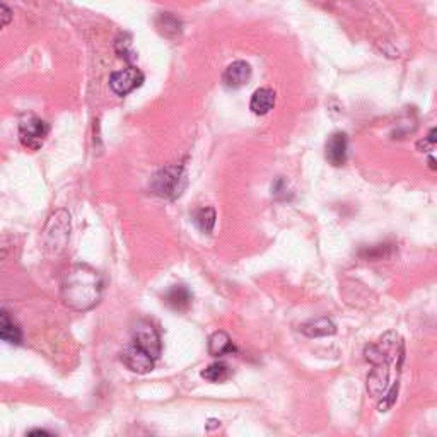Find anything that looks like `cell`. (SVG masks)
Returning <instances> with one entry per match:
<instances>
[{
    "label": "cell",
    "mask_w": 437,
    "mask_h": 437,
    "mask_svg": "<svg viewBox=\"0 0 437 437\" xmlns=\"http://www.w3.org/2000/svg\"><path fill=\"white\" fill-rule=\"evenodd\" d=\"M68 236H70V215L66 210H56L45 227L47 246L55 250V253L62 252L67 245Z\"/></svg>",
    "instance_id": "obj_3"
},
{
    "label": "cell",
    "mask_w": 437,
    "mask_h": 437,
    "mask_svg": "<svg viewBox=\"0 0 437 437\" xmlns=\"http://www.w3.org/2000/svg\"><path fill=\"white\" fill-rule=\"evenodd\" d=\"M252 79V67L245 60L233 62L222 74V84L227 89H239Z\"/></svg>",
    "instance_id": "obj_8"
},
{
    "label": "cell",
    "mask_w": 437,
    "mask_h": 437,
    "mask_svg": "<svg viewBox=\"0 0 437 437\" xmlns=\"http://www.w3.org/2000/svg\"><path fill=\"white\" fill-rule=\"evenodd\" d=\"M275 106V91L270 87H261V89L254 91L252 96V102H250V109L254 115H267Z\"/></svg>",
    "instance_id": "obj_13"
},
{
    "label": "cell",
    "mask_w": 437,
    "mask_h": 437,
    "mask_svg": "<svg viewBox=\"0 0 437 437\" xmlns=\"http://www.w3.org/2000/svg\"><path fill=\"white\" fill-rule=\"evenodd\" d=\"M48 125L38 116H24L19 123V139L24 147L31 151H38L43 146L45 139L48 135Z\"/></svg>",
    "instance_id": "obj_4"
},
{
    "label": "cell",
    "mask_w": 437,
    "mask_h": 437,
    "mask_svg": "<svg viewBox=\"0 0 437 437\" xmlns=\"http://www.w3.org/2000/svg\"><path fill=\"white\" fill-rule=\"evenodd\" d=\"M233 376V371L226 362H214L202 371V378L210 383H224Z\"/></svg>",
    "instance_id": "obj_15"
},
{
    "label": "cell",
    "mask_w": 437,
    "mask_h": 437,
    "mask_svg": "<svg viewBox=\"0 0 437 437\" xmlns=\"http://www.w3.org/2000/svg\"><path fill=\"white\" fill-rule=\"evenodd\" d=\"M132 344L137 345L140 351L147 352L154 360L161 357V337H159L155 326L149 321H139L132 332Z\"/></svg>",
    "instance_id": "obj_5"
},
{
    "label": "cell",
    "mask_w": 437,
    "mask_h": 437,
    "mask_svg": "<svg viewBox=\"0 0 437 437\" xmlns=\"http://www.w3.org/2000/svg\"><path fill=\"white\" fill-rule=\"evenodd\" d=\"M105 280L89 265H74L62 280V299L70 309L89 311L101 301Z\"/></svg>",
    "instance_id": "obj_1"
},
{
    "label": "cell",
    "mask_w": 437,
    "mask_h": 437,
    "mask_svg": "<svg viewBox=\"0 0 437 437\" xmlns=\"http://www.w3.org/2000/svg\"><path fill=\"white\" fill-rule=\"evenodd\" d=\"M121 362L128 367L132 372H137V374H147L154 369V362L147 352L140 351L139 347L134 344L128 345L123 352H121Z\"/></svg>",
    "instance_id": "obj_7"
},
{
    "label": "cell",
    "mask_w": 437,
    "mask_h": 437,
    "mask_svg": "<svg viewBox=\"0 0 437 437\" xmlns=\"http://www.w3.org/2000/svg\"><path fill=\"white\" fill-rule=\"evenodd\" d=\"M185 169L181 164L166 166L154 174L151 183V192L164 199H176L183 190Z\"/></svg>",
    "instance_id": "obj_2"
},
{
    "label": "cell",
    "mask_w": 437,
    "mask_h": 437,
    "mask_svg": "<svg viewBox=\"0 0 437 437\" xmlns=\"http://www.w3.org/2000/svg\"><path fill=\"white\" fill-rule=\"evenodd\" d=\"M215 219H217V215H215V210L212 207L200 208V210L195 214V217H193V220H195V224H197V227H199V229L202 231V233H207V234L214 231Z\"/></svg>",
    "instance_id": "obj_16"
},
{
    "label": "cell",
    "mask_w": 437,
    "mask_h": 437,
    "mask_svg": "<svg viewBox=\"0 0 437 437\" xmlns=\"http://www.w3.org/2000/svg\"><path fill=\"white\" fill-rule=\"evenodd\" d=\"M429 164H431V168H432V169H436V161H434V158L429 159Z\"/></svg>",
    "instance_id": "obj_21"
},
{
    "label": "cell",
    "mask_w": 437,
    "mask_h": 437,
    "mask_svg": "<svg viewBox=\"0 0 437 437\" xmlns=\"http://www.w3.org/2000/svg\"><path fill=\"white\" fill-rule=\"evenodd\" d=\"M180 21L176 17L171 16V14H162L161 17L158 19V28L164 36H176L180 33Z\"/></svg>",
    "instance_id": "obj_17"
},
{
    "label": "cell",
    "mask_w": 437,
    "mask_h": 437,
    "mask_svg": "<svg viewBox=\"0 0 437 437\" xmlns=\"http://www.w3.org/2000/svg\"><path fill=\"white\" fill-rule=\"evenodd\" d=\"M10 19H13V13H10L9 7L0 3V29L6 28V26L10 22Z\"/></svg>",
    "instance_id": "obj_19"
},
{
    "label": "cell",
    "mask_w": 437,
    "mask_h": 437,
    "mask_svg": "<svg viewBox=\"0 0 437 437\" xmlns=\"http://www.w3.org/2000/svg\"><path fill=\"white\" fill-rule=\"evenodd\" d=\"M238 352L236 345L231 340V337L226 332H215L208 338V353L212 357H222L231 355V353Z\"/></svg>",
    "instance_id": "obj_14"
},
{
    "label": "cell",
    "mask_w": 437,
    "mask_h": 437,
    "mask_svg": "<svg viewBox=\"0 0 437 437\" xmlns=\"http://www.w3.org/2000/svg\"><path fill=\"white\" fill-rule=\"evenodd\" d=\"M193 294L186 286H173L164 294V302L174 311H186L192 306Z\"/></svg>",
    "instance_id": "obj_10"
},
{
    "label": "cell",
    "mask_w": 437,
    "mask_h": 437,
    "mask_svg": "<svg viewBox=\"0 0 437 437\" xmlns=\"http://www.w3.org/2000/svg\"><path fill=\"white\" fill-rule=\"evenodd\" d=\"M0 340L10 345L22 344V332L7 311L0 309Z\"/></svg>",
    "instance_id": "obj_12"
},
{
    "label": "cell",
    "mask_w": 437,
    "mask_h": 437,
    "mask_svg": "<svg viewBox=\"0 0 437 437\" xmlns=\"http://www.w3.org/2000/svg\"><path fill=\"white\" fill-rule=\"evenodd\" d=\"M29 436H50L47 431H31Z\"/></svg>",
    "instance_id": "obj_20"
},
{
    "label": "cell",
    "mask_w": 437,
    "mask_h": 437,
    "mask_svg": "<svg viewBox=\"0 0 437 437\" xmlns=\"http://www.w3.org/2000/svg\"><path fill=\"white\" fill-rule=\"evenodd\" d=\"M301 333H304L309 338H320V337H332L337 333V326L330 318H318V320H311L301 325Z\"/></svg>",
    "instance_id": "obj_11"
},
{
    "label": "cell",
    "mask_w": 437,
    "mask_h": 437,
    "mask_svg": "<svg viewBox=\"0 0 437 437\" xmlns=\"http://www.w3.org/2000/svg\"><path fill=\"white\" fill-rule=\"evenodd\" d=\"M436 134H437V130H436V128H432L431 134H429L427 139H424V140H422V142L417 144V147H419V149H422V147H424V151H420V152L434 151V147H436V144H437Z\"/></svg>",
    "instance_id": "obj_18"
},
{
    "label": "cell",
    "mask_w": 437,
    "mask_h": 437,
    "mask_svg": "<svg viewBox=\"0 0 437 437\" xmlns=\"http://www.w3.org/2000/svg\"><path fill=\"white\" fill-rule=\"evenodd\" d=\"M144 74L137 67H128L123 70L113 72L109 77V87L118 96H127L137 87L142 86Z\"/></svg>",
    "instance_id": "obj_6"
},
{
    "label": "cell",
    "mask_w": 437,
    "mask_h": 437,
    "mask_svg": "<svg viewBox=\"0 0 437 437\" xmlns=\"http://www.w3.org/2000/svg\"><path fill=\"white\" fill-rule=\"evenodd\" d=\"M326 159L333 166H344L347 162L348 142L347 135L344 132H335L328 140H326Z\"/></svg>",
    "instance_id": "obj_9"
}]
</instances>
